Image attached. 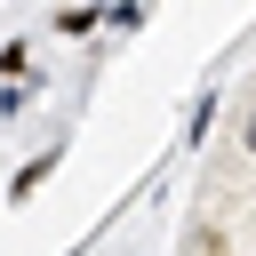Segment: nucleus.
<instances>
[{
  "mask_svg": "<svg viewBox=\"0 0 256 256\" xmlns=\"http://www.w3.org/2000/svg\"><path fill=\"white\" fill-rule=\"evenodd\" d=\"M96 24H104V8H88V0H80V8H56V32H64V40H80V32H96Z\"/></svg>",
  "mask_w": 256,
  "mask_h": 256,
  "instance_id": "2",
  "label": "nucleus"
},
{
  "mask_svg": "<svg viewBox=\"0 0 256 256\" xmlns=\"http://www.w3.org/2000/svg\"><path fill=\"white\" fill-rule=\"evenodd\" d=\"M208 128H216V88L192 96V128H184V144H208Z\"/></svg>",
  "mask_w": 256,
  "mask_h": 256,
  "instance_id": "3",
  "label": "nucleus"
},
{
  "mask_svg": "<svg viewBox=\"0 0 256 256\" xmlns=\"http://www.w3.org/2000/svg\"><path fill=\"white\" fill-rule=\"evenodd\" d=\"M32 96H40V80H32V72H24V80H8V88H0V120H16Z\"/></svg>",
  "mask_w": 256,
  "mask_h": 256,
  "instance_id": "4",
  "label": "nucleus"
},
{
  "mask_svg": "<svg viewBox=\"0 0 256 256\" xmlns=\"http://www.w3.org/2000/svg\"><path fill=\"white\" fill-rule=\"evenodd\" d=\"M56 168H64V144H48V152H32V160H24L16 176H8V200H32V192H40V184H48Z\"/></svg>",
  "mask_w": 256,
  "mask_h": 256,
  "instance_id": "1",
  "label": "nucleus"
},
{
  "mask_svg": "<svg viewBox=\"0 0 256 256\" xmlns=\"http://www.w3.org/2000/svg\"><path fill=\"white\" fill-rule=\"evenodd\" d=\"M24 64H32V48L24 40H0V80H24Z\"/></svg>",
  "mask_w": 256,
  "mask_h": 256,
  "instance_id": "6",
  "label": "nucleus"
},
{
  "mask_svg": "<svg viewBox=\"0 0 256 256\" xmlns=\"http://www.w3.org/2000/svg\"><path fill=\"white\" fill-rule=\"evenodd\" d=\"M240 144H248V152H256V104H248V128H240Z\"/></svg>",
  "mask_w": 256,
  "mask_h": 256,
  "instance_id": "7",
  "label": "nucleus"
},
{
  "mask_svg": "<svg viewBox=\"0 0 256 256\" xmlns=\"http://www.w3.org/2000/svg\"><path fill=\"white\" fill-rule=\"evenodd\" d=\"M184 256H224V232H216V224H192V232H184Z\"/></svg>",
  "mask_w": 256,
  "mask_h": 256,
  "instance_id": "5",
  "label": "nucleus"
}]
</instances>
